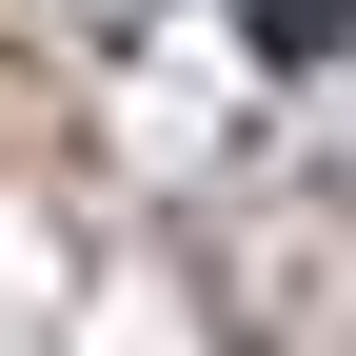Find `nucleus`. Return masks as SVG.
<instances>
[{
	"label": "nucleus",
	"instance_id": "obj_1",
	"mask_svg": "<svg viewBox=\"0 0 356 356\" xmlns=\"http://www.w3.org/2000/svg\"><path fill=\"white\" fill-rule=\"evenodd\" d=\"M238 20H257V60H337V40H356V0H238Z\"/></svg>",
	"mask_w": 356,
	"mask_h": 356
}]
</instances>
